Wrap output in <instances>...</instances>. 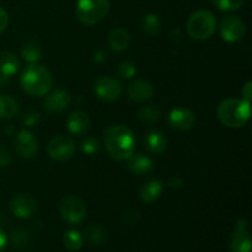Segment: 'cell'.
<instances>
[{"label": "cell", "instance_id": "1", "mask_svg": "<svg viewBox=\"0 0 252 252\" xmlns=\"http://www.w3.org/2000/svg\"><path fill=\"white\" fill-rule=\"evenodd\" d=\"M103 143L112 159L127 160L135 150V137L132 129L123 125H112L103 132Z\"/></svg>", "mask_w": 252, "mask_h": 252}, {"label": "cell", "instance_id": "2", "mask_svg": "<svg viewBox=\"0 0 252 252\" xmlns=\"http://www.w3.org/2000/svg\"><path fill=\"white\" fill-rule=\"evenodd\" d=\"M20 83L25 93L31 96L41 97L51 91L53 86V78L51 71L46 66L32 63L22 70Z\"/></svg>", "mask_w": 252, "mask_h": 252}, {"label": "cell", "instance_id": "3", "mask_svg": "<svg viewBox=\"0 0 252 252\" xmlns=\"http://www.w3.org/2000/svg\"><path fill=\"white\" fill-rule=\"evenodd\" d=\"M251 105L246 100L226 98L217 107V117L229 128H240L250 120Z\"/></svg>", "mask_w": 252, "mask_h": 252}, {"label": "cell", "instance_id": "4", "mask_svg": "<svg viewBox=\"0 0 252 252\" xmlns=\"http://www.w3.org/2000/svg\"><path fill=\"white\" fill-rule=\"evenodd\" d=\"M216 16L208 10H198L189 17L186 24L187 33L197 41H206L216 31Z\"/></svg>", "mask_w": 252, "mask_h": 252}, {"label": "cell", "instance_id": "5", "mask_svg": "<svg viewBox=\"0 0 252 252\" xmlns=\"http://www.w3.org/2000/svg\"><path fill=\"white\" fill-rule=\"evenodd\" d=\"M108 0H78L75 15L81 24L91 26L102 21L108 14Z\"/></svg>", "mask_w": 252, "mask_h": 252}, {"label": "cell", "instance_id": "6", "mask_svg": "<svg viewBox=\"0 0 252 252\" xmlns=\"http://www.w3.org/2000/svg\"><path fill=\"white\" fill-rule=\"evenodd\" d=\"M61 217L71 225L83 223L86 217V206L80 198L75 196H66L59 202Z\"/></svg>", "mask_w": 252, "mask_h": 252}, {"label": "cell", "instance_id": "7", "mask_svg": "<svg viewBox=\"0 0 252 252\" xmlns=\"http://www.w3.org/2000/svg\"><path fill=\"white\" fill-rule=\"evenodd\" d=\"M49 158L57 162L68 161L73 158L75 153V143L70 137L66 135H58L54 137L47 147Z\"/></svg>", "mask_w": 252, "mask_h": 252}, {"label": "cell", "instance_id": "8", "mask_svg": "<svg viewBox=\"0 0 252 252\" xmlns=\"http://www.w3.org/2000/svg\"><path fill=\"white\" fill-rule=\"evenodd\" d=\"M94 91L96 96L103 102H113L120 98L122 94V85L115 78L98 76L94 83Z\"/></svg>", "mask_w": 252, "mask_h": 252}, {"label": "cell", "instance_id": "9", "mask_svg": "<svg viewBox=\"0 0 252 252\" xmlns=\"http://www.w3.org/2000/svg\"><path fill=\"white\" fill-rule=\"evenodd\" d=\"M246 33L245 22L235 15L226 16L221 21L220 25V36L228 43H235L240 41Z\"/></svg>", "mask_w": 252, "mask_h": 252}, {"label": "cell", "instance_id": "10", "mask_svg": "<svg viewBox=\"0 0 252 252\" xmlns=\"http://www.w3.org/2000/svg\"><path fill=\"white\" fill-rule=\"evenodd\" d=\"M38 150V140L30 130H21L15 138V152L22 159H32Z\"/></svg>", "mask_w": 252, "mask_h": 252}, {"label": "cell", "instance_id": "11", "mask_svg": "<svg viewBox=\"0 0 252 252\" xmlns=\"http://www.w3.org/2000/svg\"><path fill=\"white\" fill-rule=\"evenodd\" d=\"M229 248L231 252H250L251 239L248 231V221L245 219H239L235 230L231 233L229 239Z\"/></svg>", "mask_w": 252, "mask_h": 252}, {"label": "cell", "instance_id": "12", "mask_svg": "<svg viewBox=\"0 0 252 252\" xmlns=\"http://www.w3.org/2000/svg\"><path fill=\"white\" fill-rule=\"evenodd\" d=\"M10 211L15 217L20 219L30 218L36 213L37 202L30 194H16L10 201Z\"/></svg>", "mask_w": 252, "mask_h": 252}, {"label": "cell", "instance_id": "13", "mask_svg": "<svg viewBox=\"0 0 252 252\" xmlns=\"http://www.w3.org/2000/svg\"><path fill=\"white\" fill-rule=\"evenodd\" d=\"M167 123L172 129L185 132L191 129L196 125V115L189 108H175L169 113Z\"/></svg>", "mask_w": 252, "mask_h": 252}, {"label": "cell", "instance_id": "14", "mask_svg": "<svg viewBox=\"0 0 252 252\" xmlns=\"http://www.w3.org/2000/svg\"><path fill=\"white\" fill-rule=\"evenodd\" d=\"M71 103V96L68 91L54 90L52 93L46 94V97L43 101V107L49 113H58L66 110Z\"/></svg>", "mask_w": 252, "mask_h": 252}, {"label": "cell", "instance_id": "15", "mask_svg": "<svg viewBox=\"0 0 252 252\" xmlns=\"http://www.w3.org/2000/svg\"><path fill=\"white\" fill-rule=\"evenodd\" d=\"M127 94L129 98L135 102H144V101L150 100L154 96L155 90L154 86L147 80H134L129 84L127 89Z\"/></svg>", "mask_w": 252, "mask_h": 252}, {"label": "cell", "instance_id": "16", "mask_svg": "<svg viewBox=\"0 0 252 252\" xmlns=\"http://www.w3.org/2000/svg\"><path fill=\"white\" fill-rule=\"evenodd\" d=\"M144 144L145 149H147L150 154L159 155L162 154V153L166 150L169 142H167V138L164 133L157 129H152L145 134Z\"/></svg>", "mask_w": 252, "mask_h": 252}, {"label": "cell", "instance_id": "17", "mask_svg": "<svg viewBox=\"0 0 252 252\" xmlns=\"http://www.w3.org/2000/svg\"><path fill=\"white\" fill-rule=\"evenodd\" d=\"M127 166L130 172L140 176V175L149 174L154 169V162L149 157L142 153H133L127 159Z\"/></svg>", "mask_w": 252, "mask_h": 252}, {"label": "cell", "instance_id": "18", "mask_svg": "<svg viewBox=\"0 0 252 252\" xmlns=\"http://www.w3.org/2000/svg\"><path fill=\"white\" fill-rule=\"evenodd\" d=\"M68 130L74 135H81L90 128V118L83 111H75L66 118Z\"/></svg>", "mask_w": 252, "mask_h": 252}, {"label": "cell", "instance_id": "19", "mask_svg": "<svg viewBox=\"0 0 252 252\" xmlns=\"http://www.w3.org/2000/svg\"><path fill=\"white\" fill-rule=\"evenodd\" d=\"M164 191V184L160 180H150L142 185L139 189V198L144 203H153L162 194Z\"/></svg>", "mask_w": 252, "mask_h": 252}, {"label": "cell", "instance_id": "20", "mask_svg": "<svg viewBox=\"0 0 252 252\" xmlns=\"http://www.w3.org/2000/svg\"><path fill=\"white\" fill-rule=\"evenodd\" d=\"M129 33L123 29H115L108 34V44L115 52H123L129 46Z\"/></svg>", "mask_w": 252, "mask_h": 252}, {"label": "cell", "instance_id": "21", "mask_svg": "<svg viewBox=\"0 0 252 252\" xmlns=\"http://www.w3.org/2000/svg\"><path fill=\"white\" fill-rule=\"evenodd\" d=\"M20 68V59L12 52L0 53V71L11 78Z\"/></svg>", "mask_w": 252, "mask_h": 252}, {"label": "cell", "instance_id": "22", "mask_svg": "<svg viewBox=\"0 0 252 252\" xmlns=\"http://www.w3.org/2000/svg\"><path fill=\"white\" fill-rule=\"evenodd\" d=\"M20 105L14 97L9 95H0V117L14 118L19 115Z\"/></svg>", "mask_w": 252, "mask_h": 252}, {"label": "cell", "instance_id": "23", "mask_svg": "<svg viewBox=\"0 0 252 252\" xmlns=\"http://www.w3.org/2000/svg\"><path fill=\"white\" fill-rule=\"evenodd\" d=\"M107 231L100 225H91L86 228L85 239L91 245H102L107 240Z\"/></svg>", "mask_w": 252, "mask_h": 252}, {"label": "cell", "instance_id": "24", "mask_svg": "<svg viewBox=\"0 0 252 252\" xmlns=\"http://www.w3.org/2000/svg\"><path fill=\"white\" fill-rule=\"evenodd\" d=\"M21 57L30 64L37 63L42 58V48L36 42H30L24 46L21 51Z\"/></svg>", "mask_w": 252, "mask_h": 252}, {"label": "cell", "instance_id": "25", "mask_svg": "<svg viewBox=\"0 0 252 252\" xmlns=\"http://www.w3.org/2000/svg\"><path fill=\"white\" fill-rule=\"evenodd\" d=\"M160 117H161V111L155 105H147L138 111V118L142 122L154 123L158 122L160 120Z\"/></svg>", "mask_w": 252, "mask_h": 252}, {"label": "cell", "instance_id": "26", "mask_svg": "<svg viewBox=\"0 0 252 252\" xmlns=\"http://www.w3.org/2000/svg\"><path fill=\"white\" fill-rule=\"evenodd\" d=\"M161 30V21L155 14H147L143 19V31L148 36H155Z\"/></svg>", "mask_w": 252, "mask_h": 252}, {"label": "cell", "instance_id": "27", "mask_svg": "<svg viewBox=\"0 0 252 252\" xmlns=\"http://www.w3.org/2000/svg\"><path fill=\"white\" fill-rule=\"evenodd\" d=\"M63 243L65 248L70 251H76L83 246L84 238L79 231L68 230L63 236Z\"/></svg>", "mask_w": 252, "mask_h": 252}, {"label": "cell", "instance_id": "28", "mask_svg": "<svg viewBox=\"0 0 252 252\" xmlns=\"http://www.w3.org/2000/svg\"><path fill=\"white\" fill-rule=\"evenodd\" d=\"M212 2L221 11H236L243 6L245 0H212Z\"/></svg>", "mask_w": 252, "mask_h": 252}, {"label": "cell", "instance_id": "29", "mask_svg": "<svg viewBox=\"0 0 252 252\" xmlns=\"http://www.w3.org/2000/svg\"><path fill=\"white\" fill-rule=\"evenodd\" d=\"M101 144L98 142L97 138L95 137H86L85 139L81 142V150L85 153L86 155H95L100 152Z\"/></svg>", "mask_w": 252, "mask_h": 252}, {"label": "cell", "instance_id": "30", "mask_svg": "<svg viewBox=\"0 0 252 252\" xmlns=\"http://www.w3.org/2000/svg\"><path fill=\"white\" fill-rule=\"evenodd\" d=\"M117 74L122 79H132L137 74V66L133 62L125 61L118 65Z\"/></svg>", "mask_w": 252, "mask_h": 252}, {"label": "cell", "instance_id": "31", "mask_svg": "<svg viewBox=\"0 0 252 252\" xmlns=\"http://www.w3.org/2000/svg\"><path fill=\"white\" fill-rule=\"evenodd\" d=\"M41 120V113L38 111H30L22 118V123L27 127H34Z\"/></svg>", "mask_w": 252, "mask_h": 252}, {"label": "cell", "instance_id": "32", "mask_svg": "<svg viewBox=\"0 0 252 252\" xmlns=\"http://www.w3.org/2000/svg\"><path fill=\"white\" fill-rule=\"evenodd\" d=\"M11 153L7 149L5 145L0 144V169L1 167H6L11 164Z\"/></svg>", "mask_w": 252, "mask_h": 252}, {"label": "cell", "instance_id": "33", "mask_svg": "<svg viewBox=\"0 0 252 252\" xmlns=\"http://www.w3.org/2000/svg\"><path fill=\"white\" fill-rule=\"evenodd\" d=\"M7 25H9V15L2 7H0V33L5 31Z\"/></svg>", "mask_w": 252, "mask_h": 252}, {"label": "cell", "instance_id": "34", "mask_svg": "<svg viewBox=\"0 0 252 252\" xmlns=\"http://www.w3.org/2000/svg\"><path fill=\"white\" fill-rule=\"evenodd\" d=\"M241 94H243V100H246L250 102L252 98V81H248L245 85L241 89Z\"/></svg>", "mask_w": 252, "mask_h": 252}, {"label": "cell", "instance_id": "35", "mask_svg": "<svg viewBox=\"0 0 252 252\" xmlns=\"http://www.w3.org/2000/svg\"><path fill=\"white\" fill-rule=\"evenodd\" d=\"M27 233L24 229H17L12 233V243L14 245H20L21 244V238H26Z\"/></svg>", "mask_w": 252, "mask_h": 252}, {"label": "cell", "instance_id": "36", "mask_svg": "<svg viewBox=\"0 0 252 252\" xmlns=\"http://www.w3.org/2000/svg\"><path fill=\"white\" fill-rule=\"evenodd\" d=\"M7 245V239H6V235H5L4 231L0 229V252H2L5 250V248H6Z\"/></svg>", "mask_w": 252, "mask_h": 252}, {"label": "cell", "instance_id": "37", "mask_svg": "<svg viewBox=\"0 0 252 252\" xmlns=\"http://www.w3.org/2000/svg\"><path fill=\"white\" fill-rule=\"evenodd\" d=\"M182 185V180L180 177H174L169 181V186L170 187H175V189H179L180 186Z\"/></svg>", "mask_w": 252, "mask_h": 252}, {"label": "cell", "instance_id": "38", "mask_svg": "<svg viewBox=\"0 0 252 252\" xmlns=\"http://www.w3.org/2000/svg\"><path fill=\"white\" fill-rule=\"evenodd\" d=\"M9 81H10V76L5 75L4 73H1V71H0V88H2V86L6 85Z\"/></svg>", "mask_w": 252, "mask_h": 252}]
</instances>
